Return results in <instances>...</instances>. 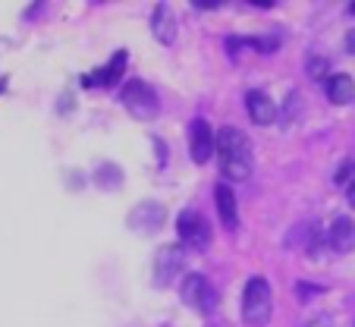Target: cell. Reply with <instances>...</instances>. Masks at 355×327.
Masks as SVG:
<instances>
[{
    "mask_svg": "<svg viewBox=\"0 0 355 327\" xmlns=\"http://www.w3.org/2000/svg\"><path fill=\"white\" fill-rule=\"evenodd\" d=\"M217 154L227 180H245L252 174V148L239 126H223L217 133Z\"/></svg>",
    "mask_w": 355,
    "mask_h": 327,
    "instance_id": "6da1fadb",
    "label": "cell"
},
{
    "mask_svg": "<svg viewBox=\"0 0 355 327\" xmlns=\"http://www.w3.org/2000/svg\"><path fill=\"white\" fill-rule=\"evenodd\" d=\"M270 308H274V296L264 277H252L242 293V321L248 327H264L270 321Z\"/></svg>",
    "mask_w": 355,
    "mask_h": 327,
    "instance_id": "7a4b0ae2",
    "label": "cell"
},
{
    "mask_svg": "<svg viewBox=\"0 0 355 327\" xmlns=\"http://www.w3.org/2000/svg\"><path fill=\"white\" fill-rule=\"evenodd\" d=\"M120 101H123V107H126L135 120H155V117L161 114V101H157L155 88L145 85L141 79L126 82L123 92H120Z\"/></svg>",
    "mask_w": 355,
    "mask_h": 327,
    "instance_id": "3957f363",
    "label": "cell"
},
{
    "mask_svg": "<svg viewBox=\"0 0 355 327\" xmlns=\"http://www.w3.org/2000/svg\"><path fill=\"white\" fill-rule=\"evenodd\" d=\"M180 296L189 308H195V312H201V315L214 312V305H217V290L211 287V280L205 274H189L186 280H182Z\"/></svg>",
    "mask_w": 355,
    "mask_h": 327,
    "instance_id": "277c9868",
    "label": "cell"
},
{
    "mask_svg": "<svg viewBox=\"0 0 355 327\" xmlns=\"http://www.w3.org/2000/svg\"><path fill=\"white\" fill-rule=\"evenodd\" d=\"M176 230H180V240L186 249H195V252H205L211 246V224L201 217L198 211H182L176 217Z\"/></svg>",
    "mask_w": 355,
    "mask_h": 327,
    "instance_id": "5b68a950",
    "label": "cell"
},
{
    "mask_svg": "<svg viewBox=\"0 0 355 327\" xmlns=\"http://www.w3.org/2000/svg\"><path fill=\"white\" fill-rule=\"evenodd\" d=\"M186 265V252L182 246H161L155 255V265H151V274H155L157 287H170L176 280V274L182 271Z\"/></svg>",
    "mask_w": 355,
    "mask_h": 327,
    "instance_id": "8992f818",
    "label": "cell"
},
{
    "mask_svg": "<svg viewBox=\"0 0 355 327\" xmlns=\"http://www.w3.org/2000/svg\"><path fill=\"white\" fill-rule=\"evenodd\" d=\"M164 221H167V211H164L161 201H139V205L132 208V214H129V227L135 230V233H157V230L164 227Z\"/></svg>",
    "mask_w": 355,
    "mask_h": 327,
    "instance_id": "52a82bcc",
    "label": "cell"
},
{
    "mask_svg": "<svg viewBox=\"0 0 355 327\" xmlns=\"http://www.w3.org/2000/svg\"><path fill=\"white\" fill-rule=\"evenodd\" d=\"M217 151V135L205 120H192L189 126V154L195 164H208V158Z\"/></svg>",
    "mask_w": 355,
    "mask_h": 327,
    "instance_id": "ba28073f",
    "label": "cell"
},
{
    "mask_svg": "<svg viewBox=\"0 0 355 327\" xmlns=\"http://www.w3.org/2000/svg\"><path fill=\"white\" fill-rule=\"evenodd\" d=\"M245 110H248V117H252V123H258V126H270V123L277 120V104L264 92H248Z\"/></svg>",
    "mask_w": 355,
    "mask_h": 327,
    "instance_id": "9c48e42d",
    "label": "cell"
},
{
    "mask_svg": "<svg viewBox=\"0 0 355 327\" xmlns=\"http://www.w3.org/2000/svg\"><path fill=\"white\" fill-rule=\"evenodd\" d=\"M330 249L334 252H352L355 249V221L352 217H336L334 224H330V236H327Z\"/></svg>",
    "mask_w": 355,
    "mask_h": 327,
    "instance_id": "30bf717a",
    "label": "cell"
},
{
    "mask_svg": "<svg viewBox=\"0 0 355 327\" xmlns=\"http://www.w3.org/2000/svg\"><path fill=\"white\" fill-rule=\"evenodd\" d=\"M324 92H327V101L330 104H352L355 101V82H352V76H346V73H336V76H330L327 82H324Z\"/></svg>",
    "mask_w": 355,
    "mask_h": 327,
    "instance_id": "8fae6325",
    "label": "cell"
},
{
    "mask_svg": "<svg viewBox=\"0 0 355 327\" xmlns=\"http://www.w3.org/2000/svg\"><path fill=\"white\" fill-rule=\"evenodd\" d=\"M126 60H129L126 51H116L114 60L107 63V69H98L94 76H85V79H82V85H85V88H92V85H116V82H120L123 67H126Z\"/></svg>",
    "mask_w": 355,
    "mask_h": 327,
    "instance_id": "7c38bea8",
    "label": "cell"
},
{
    "mask_svg": "<svg viewBox=\"0 0 355 327\" xmlns=\"http://www.w3.org/2000/svg\"><path fill=\"white\" fill-rule=\"evenodd\" d=\"M151 28H155V35H157L161 44H173L176 41V19L164 3H157L155 13H151Z\"/></svg>",
    "mask_w": 355,
    "mask_h": 327,
    "instance_id": "4fadbf2b",
    "label": "cell"
},
{
    "mask_svg": "<svg viewBox=\"0 0 355 327\" xmlns=\"http://www.w3.org/2000/svg\"><path fill=\"white\" fill-rule=\"evenodd\" d=\"M214 199H217V211H220L223 227L233 230L236 224H239V211H236V195H233V189H230L227 183H220V186H217V192H214Z\"/></svg>",
    "mask_w": 355,
    "mask_h": 327,
    "instance_id": "5bb4252c",
    "label": "cell"
},
{
    "mask_svg": "<svg viewBox=\"0 0 355 327\" xmlns=\"http://www.w3.org/2000/svg\"><path fill=\"white\" fill-rule=\"evenodd\" d=\"M248 44L258 47V51H264V53H270V51H277V47H280V38H252Z\"/></svg>",
    "mask_w": 355,
    "mask_h": 327,
    "instance_id": "9a60e30c",
    "label": "cell"
},
{
    "mask_svg": "<svg viewBox=\"0 0 355 327\" xmlns=\"http://www.w3.org/2000/svg\"><path fill=\"white\" fill-rule=\"evenodd\" d=\"M324 69H327V60H321V57H311L309 60V76H315V79H321Z\"/></svg>",
    "mask_w": 355,
    "mask_h": 327,
    "instance_id": "2e32d148",
    "label": "cell"
},
{
    "mask_svg": "<svg viewBox=\"0 0 355 327\" xmlns=\"http://www.w3.org/2000/svg\"><path fill=\"white\" fill-rule=\"evenodd\" d=\"M192 7H195V10H220L223 3H220V0H195Z\"/></svg>",
    "mask_w": 355,
    "mask_h": 327,
    "instance_id": "e0dca14e",
    "label": "cell"
},
{
    "mask_svg": "<svg viewBox=\"0 0 355 327\" xmlns=\"http://www.w3.org/2000/svg\"><path fill=\"white\" fill-rule=\"evenodd\" d=\"M295 290H299V299H302V296H315V293H321V287H315V283H299Z\"/></svg>",
    "mask_w": 355,
    "mask_h": 327,
    "instance_id": "ac0fdd59",
    "label": "cell"
},
{
    "mask_svg": "<svg viewBox=\"0 0 355 327\" xmlns=\"http://www.w3.org/2000/svg\"><path fill=\"white\" fill-rule=\"evenodd\" d=\"M346 199H349V205L355 208V180H352V183H349V186H346Z\"/></svg>",
    "mask_w": 355,
    "mask_h": 327,
    "instance_id": "d6986e66",
    "label": "cell"
},
{
    "mask_svg": "<svg viewBox=\"0 0 355 327\" xmlns=\"http://www.w3.org/2000/svg\"><path fill=\"white\" fill-rule=\"evenodd\" d=\"M309 327H330V318H327V315H321V318H318L315 324H309Z\"/></svg>",
    "mask_w": 355,
    "mask_h": 327,
    "instance_id": "ffe728a7",
    "label": "cell"
},
{
    "mask_svg": "<svg viewBox=\"0 0 355 327\" xmlns=\"http://www.w3.org/2000/svg\"><path fill=\"white\" fill-rule=\"evenodd\" d=\"M346 47L355 53V32H349V35H346Z\"/></svg>",
    "mask_w": 355,
    "mask_h": 327,
    "instance_id": "44dd1931",
    "label": "cell"
},
{
    "mask_svg": "<svg viewBox=\"0 0 355 327\" xmlns=\"http://www.w3.org/2000/svg\"><path fill=\"white\" fill-rule=\"evenodd\" d=\"M349 13H352V16H355V3H349Z\"/></svg>",
    "mask_w": 355,
    "mask_h": 327,
    "instance_id": "7402d4cb",
    "label": "cell"
}]
</instances>
